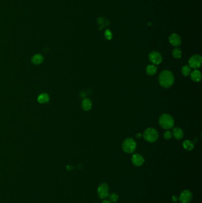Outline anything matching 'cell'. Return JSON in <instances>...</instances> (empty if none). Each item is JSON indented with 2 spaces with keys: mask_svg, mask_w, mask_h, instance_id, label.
Here are the masks:
<instances>
[{
  "mask_svg": "<svg viewBox=\"0 0 202 203\" xmlns=\"http://www.w3.org/2000/svg\"><path fill=\"white\" fill-rule=\"evenodd\" d=\"M174 82L173 74L168 70H164L160 74L159 83L160 85L164 88L170 87Z\"/></svg>",
  "mask_w": 202,
  "mask_h": 203,
  "instance_id": "cell-1",
  "label": "cell"
},
{
  "mask_svg": "<svg viewBox=\"0 0 202 203\" xmlns=\"http://www.w3.org/2000/svg\"><path fill=\"white\" fill-rule=\"evenodd\" d=\"M159 124L162 128L169 129L174 127V121L171 115L168 114H163L159 119Z\"/></svg>",
  "mask_w": 202,
  "mask_h": 203,
  "instance_id": "cell-2",
  "label": "cell"
},
{
  "mask_svg": "<svg viewBox=\"0 0 202 203\" xmlns=\"http://www.w3.org/2000/svg\"><path fill=\"white\" fill-rule=\"evenodd\" d=\"M123 150L127 153H132L136 149V142L131 138L126 139L122 144Z\"/></svg>",
  "mask_w": 202,
  "mask_h": 203,
  "instance_id": "cell-3",
  "label": "cell"
},
{
  "mask_svg": "<svg viewBox=\"0 0 202 203\" xmlns=\"http://www.w3.org/2000/svg\"><path fill=\"white\" fill-rule=\"evenodd\" d=\"M143 136L147 141L149 142H154L158 140L159 136L156 129L152 128H149L145 130Z\"/></svg>",
  "mask_w": 202,
  "mask_h": 203,
  "instance_id": "cell-4",
  "label": "cell"
},
{
  "mask_svg": "<svg viewBox=\"0 0 202 203\" xmlns=\"http://www.w3.org/2000/svg\"><path fill=\"white\" fill-rule=\"evenodd\" d=\"M97 193H98V195L100 198L101 199L106 198L109 195V185L105 183L101 184L98 187Z\"/></svg>",
  "mask_w": 202,
  "mask_h": 203,
  "instance_id": "cell-5",
  "label": "cell"
},
{
  "mask_svg": "<svg viewBox=\"0 0 202 203\" xmlns=\"http://www.w3.org/2000/svg\"><path fill=\"white\" fill-rule=\"evenodd\" d=\"M189 65L194 69L199 68L201 67L202 63V58L200 55H194L189 59Z\"/></svg>",
  "mask_w": 202,
  "mask_h": 203,
  "instance_id": "cell-6",
  "label": "cell"
},
{
  "mask_svg": "<svg viewBox=\"0 0 202 203\" xmlns=\"http://www.w3.org/2000/svg\"><path fill=\"white\" fill-rule=\"evenodd\" d=\"M193 198V194L188 189H184L181 193L179 200L181 203H190Z\"/></svg>",
  "mask_w": 202,
  "mask_h": 203,
  "instance_id": "cell-7",
  "label": "cell"
},
{
  "mask_svg": "<svg viewBox=\"0 0 202 203\" xmlns=\"http://www.w3.org/2000/svg\"><path fill=\"white\" fill-rule=\"evenodd\" d=\"M149 59L152 63L155 65L161 64L162 60L161 55L156 51H152L149 54Z\"/></svg>",
  "mask_w": 202,
  "mask_h": 203,
  "instance_id": "cell-8",
  "label": "cell"
},
{
  "mask_svg": "<svg viewBox=\"0 0 202 203\" xmlns=\"http://www.w3.org/2000/svg\"><path fill=\"white\" fill-rule=\"evenodd\" d=\"M132 163L136 166H140L144 163L145 159L141 154L136 153L134 154L132 157Z\"/></svg>",
  "mask_w": 202,
  "mask_h": 203,
  "instance_id": "cell-9",
  "label": "cell"
},
{
  "mask_svg": "<svg viewBox=\"0 0 202 203\" xmlns=\"http://www.w3.org/2000/svg\"><path fill=\"white\" fill-rule=\"evenodd\" d=\"M169 41L170 43L174 46H179L181 43V39L180 36L176 33L172 34L170 38Z\"/></svg>",
  "mask_w": 202,
  "mask_h": 203,
  "instance_id": "cell-10",
  "label": "cell"
},
{
  "mask_svg": "<svg viewBox=\"0 0 202 203\" xmlns=\"http://www.w3.org/2000/svg\"><path fill=\"white\" fill-rule=\"evenodd\" d=\"M43 60H44L43 56L40 54L34 55V56H33V57L31 58L32 63L33 64H35V65L40 64L41 63H42Z\"/></svg>",
  "mask_w": 202,
  "mask_h": 203,
  "instance_id": "cell-11",
  "label": "cell"
},
{
  "mask_svg": "<svg viewBox=\"0 0 202 203\" xmlns=\"http://www.w3.org/2000/svg\"><path fill=\"white\" fill-rule=\"evenodd\" d=\"M49 96L48 94H47L46 93H43L40 94L38 98V101L39 103L44 104L46 103H47L49 101Z\"/></svg>",
  "mask_w": 202,
  "mask_h": 203,
  "instance_id": "cell-12",
  "label": "cell"
},
{
  "mask_svg": "<svg viewBox=\"0 0 202 203\" xmlns=\"http://www.w3.org/2000/svg\"><path fill=\"white\" fill-rule=\"evenodd\" d=\"M173 133L174 137L177 140H181L184 136L183 131L180 128H174L173 130Z\"/></svg>",
  "mask_w": 202,
  "mask_h": 203,
  "instance_id": "cell-13",
  "label": "cell"
},
{
  "mask_svg": "<svg viewBox=\"0 0 202 203\" xmlns=\"http://www.w3.org/2000/svg\"><path fill=\"white\" fill-rule=\"evenodd\" d=\"M92 107V103L91 101L87 98L84 99L82 102V107L83 110L85 111H88L91 109Z\"/></svg>",
  "mask_w": 202,
  "mask_h": 203,
  "instance_id": "cell-14",
  "label": "cell"
},
{
  "mask_svg": "<svg viewBox=\"0 0 202 203\" xmlns=\"http://www.w3.org/2000/svg\"><path fill=\"white\" fill-rule=\"evenodd\" d=\"M191 78L194 82H199L201 80V74L199 70H194L191 73Z\"/></svg>",
  "mask_w": 202,
  "mask_h": 203,
  "instance_id": "cell-15",
  "label": "cell"
},
{
  "mask_svg": "<svg viewBox=\"0 0 202 203\" xmlns=\"http://www.w3.org/2000/svg\"><path fill=\"white\" fill-rule=\"evenodd\" d=\"M146 71L149 76H153L157 73V68L153 65H149L146 68Z\"/></svg>",
  "mask_w": 202,
  "mask_h": 203,
  "instance_id": "cell-16",
  "label": "cell"
},
{
  "mask_svg": "<svg viewBox=\"0 0 202 203\" xmlns=\"http://www.w3.org/2000/svg\"><path fill=\"white\" fill-rule=\"evenodd\" d=\"M183 147L188 151H191L194 149L193 143L190 140H185L183 143Z\"/></svg>",
  "mask_w": 202,
  "mask_h": 203,
  "instance_id": "cell-17",
  "label": "cell"
},
{
  "mask_svg": "<svg viewBox=\"0 0 202 203\" xmlns=\"http://www.w3.org/2000/svg\"><path fill=\"white\" fill-rule=\"evenodd\" d=\"M181 73H182L183 76H188L191 74V69H190V67H188V65H186V66L183 67L182 70H181Z\"/></svg>",
  "mask_w": 202,
  "mask_h": 203,
  "instance_id": "cell-18",
  "label": "cell"
},
{
  "mask_svg": "<svg viewBox=\"0 0 202 203\" xmlns=\"http://www.w3.org/2000/svg\"><path fill=\"white\" fill-rule=\"evenodd\" d=\"M173 55L175 59H179L181 56V51L179 48H175L173 51Z\"/></svg>",
  "mask_w": 202,
  "mask_h": 203,
  "instance_id": "cell-19",
  "label": "cell"
},
{
  "mask_svg": "<svg viewBox=\"0 0 202 203\" xmlns=\"http://www.w3.org/2000/svg\"><path fill=\"white\" fill-rule=\"evenodd\" d=\"M108 197L111 202H116L118 200V195L116 193H112Z\"/></svg>",
  "mask_w": 202,
  "mask_h": 203,
  "instance_id": "cell-20",
  "label": "cell"
},
{
  "mask_svg": "<svg viewBox=\"0 0 202 203\" xmlns=\"http://www.w3.org/2000/svg\"><path fill=\"white\" fill-rule=\"evenodd\" d=\"M98 23H99V25L101 26V28H104V26H105L109 25L108 21L106 19H105L104 18H100V19H99Z\"/></svg>",
  "mask_w": 202,
  "mask_h": 203,
  "instance_id": "cell-21",
  "label": "cell"
},
{
  "mask_svg": "<svg viewBox=\"0 0 202 203\" xmlns=\"http://www.w3.org/2000/svg\"><path fill=\"white\" fill-rule=\"evenodd\" d=\"M173 134H171V133L169 131H165L164 134V137L166 140H170L172 138Z\"/></svg>",
  "mask_w": 202,
  "mask_h": 203,
  "instance_id": "cell-22",
  "label": "cell"
},
{
  "mask_svg": "<svg viewBox=\"0 0 202 203\" xmlns=\"http://www.w3.org/2000/svg\"><path fill=\"white\" fill-rule=\"evenodd\" d=\"M105 37L107 39H111L112 38V33L109 30H107L105 32Z\"/></svg>",
  "mask_w": 202,
  "mask_h": 203,
  "instance_id": "cell-23",
  "label": "cell"
},
{
  "mask_svg": "<svg viewBox=\"0 0 202 203\" xmlns=\"http://www.w3.org/2000/svg\"><path fill=\"white\" fill-rule=\"evenodd\" d=\"M172 200H173L174 202H176V201H179V197H178L177 196L174 195V196L172 197Z\"/></svg>",
  "mask_w": 202,
  "mask_h": 203,
  "instance_id": "cell-24",
  "label": "cell"
},
{
  "mask_svg": "<svg viewBox=\"0 0 202 203\" xmlns=\"http://www.w3.org/2000/svg\"><path fill=\"white\" fill-rule=\"evenodd\" d=\"M102 203H112L109 200H104V201H103Z\"/></svg>",
  "mask_w": 202,
  "mask_h": 203,
  "instance_id": "cell-25",
  "label": "cell"
},
{
  "mask_svg": "<svg viewBox=\"0 0 202 203\" xmlns=\"http://www.w3.org/2000/svg\"><path fill=\"white\" fill-rule=\"evenodd\" d=\"M136 138H140L141 137V134H137L136 135Z\"/></svg>",
  "mask_w": 202,
  "mask_h": 203,
  "instance_id": "cell-26",
  "label": "cell"
},
{
  "mask_svg": "<svg viewBox=\"0 0 202 203\" xmlns=\"http://www.w3.org/2000/svg\"><path fill=\"white\" fill-rule=\"evenodd\" d=\"M94 203H96V202H94Z\"/></svg>",
  "mask_w": 202,
  "mask_h": 203,
  "instance_id": "cell-27",
  "label": "cell"
}]
</instances>
